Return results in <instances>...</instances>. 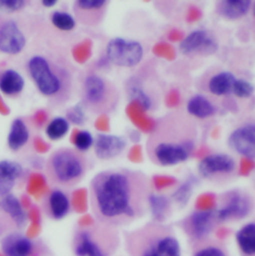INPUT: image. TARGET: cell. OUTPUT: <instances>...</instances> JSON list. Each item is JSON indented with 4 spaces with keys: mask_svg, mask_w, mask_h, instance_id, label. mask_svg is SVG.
Instances as JSON below:
<instances>
[{
    "mask_svg": "<svg viewBox=\"0 0 255 256\" xmlns=\"http://www.w3.org/2000/svg\"><path fill=\"white\" fill-rule=\"evenodd\" d=\"M91 206L97 218L115 224L132 218L140 206L144 180L128 170H107L91 182Z\"/></svg>",
    "mask_w": 255,
    "mask_h": 256,
    "instance_id": "1",
    "label": "cell"
},
{
    "mask_svg": "<svg viewBox=\"0 0 255 256\" xmlns=\"http://www.w3.org/2000/svg\"><path fill=\"white\" fill-rule=\"evenodd\" d=\"M27 67L31 79L43 96L57 103L68 100L72 79L65 67L41 55L31 57Z\"/></svg>",
    "mask_w": 255,
    "mask_h": 256,
    "instance_id": "2",
    "label": "cell"
},
{
    "mask_svg": "<svg viewBox=\"0 0 255 256\" xmlns=\"http://www.w3.org/2000/svg\"><path fill=\"white\" fill-rule=\"evenodd\" d=\"M87 160L79 152L72 148H59L47 160L46 172L49 180L60 186H74L85 174Z\"/></svg>",
    "mask_w": 255,
    "mask_h": 256,
    "instance_id": "3",
    "label": "cell"
},
{
    "mask_svg": "<svg viewBox=\"0 0 255 256\" xmlns=\"http://www.w3.org/2000/svg\"><path fill=\"white\" fill-rule=\"evenodd\" d=\"M83 104L90 111L102 114L112 110L117 102L116 91L104 78L89 75L83 83Z\"/></svg>",
    "mask_w": 255,
    "mask_h": 256,
    "instance_id": "4",
    "label": "cell"
},
{
    "mask_svg": "<svg viewBox=\"0 0 255 256\" xmlns=\"http://www.w3.org/2000/svg\"><path fill=\"white\" fill-rule=\"evenodd\" d=\"M106 54L109 61L116 66L134 67L140 62L144 49L136 41L115 38L108 43Z\"/></svg>",
    "mask_w": 255,
    "mask_h": 256,
    "instance_id": "5",
    "label": "cell"
},
{
    "mask_svg": "<svg viewBox=\"0 0 255 256\" xmlns=\"http://www.w3.org/2000/svg\"><path fill=\"white\" fill-rule=\"evenodd\" d=\"M218 44L214 36L208 30H196L180 42V50L186 56H208L214 54Z\"/></svg>",
    "mask_w": 255,
    "mask_h": 256,
    "instance_id": "6",
    "label": "cell"
},
{
    "mask_svg": "<svg viewBox=\"0 0 255 256\" xmlns=\"http://www.w3.org/2000/svg\"><path fill=\"white\" fill-rule=\"evenodd\" d=\"M194 144L190 140L184 142H160L154 146L152 154L162 166H174L188 160Z\"/></svg>",
    "mask_w": 255,
    "mask_h": 256,
    "instance_id": "7",
    "label": "cell"
},
{
    "mask_svg": "<svg viewBox=\"0 0 255 256\" xmlns=\"http://www.w3.org/2000/svg\"><path fill=\"white\" fill-rule=\"evenodd\" d=\"M26 44L23 32L13 20L0 23V52L10 55L20 53Z\"/></svg>",
    "mask_w": 255,
    "mask_h": 256,
    "instance_id": "8",
    "label": "cell"
},
{
    "mask_svg": "<svg viewBox=\"0 0 255 256\" xmlns=\"http://www.w3.org/2000/svg\"><path fill=\"white\" fill-rule=\"evenodd\" d=\"M252 206L250 200L238 192L228 194L224 206L216 212V218L228 220L232 218H244L250 212Z\"/></svg>",
    "mask_w": 255,
    "mask_h": 256,
    "instance_id": "9",
    "label": "cell"
},
{
    "mask_svg": "<svg viewBox=\"0 0 255 256\" xmlns=\"http://www.w3.org/2000/svg\"><path fill=\"white\" fill-rule=\"evenodd\" d=\"M236 168L234 160L224 154H210L204 158L198 164V172L204 178L230 174Z\"/></svg>",
    "mask_w": 255,
    "mask_h": 256,
    "instance_id": "10",
    "label": "cell"
},
{
    "mask_svg": "<svg viewBox=\"0 0 255 256\" xmlns=\"http://www.w3.org/2000/svg\"><path fill=\"white\" fill-rule=\"evenodd\" d=\"M230 148L246 158H255V124L246 125L232 132L228 138Z\"/></svg>",
    "mask_w": 255,
    "mask_h": 256,
    "instance_id": "11",
    "label": "cell"
},
{
    "mask_svg": "<svg viewBox=\"0 0 255 256\" xmlns=\"http://www.w3.org/2000/svg\"><path fill=\"white\" fill-rule=\"evenodd\" d=\"M74 252L77 256H106L102 244L90 230L79 232L74 240Z\"/></svg>",
    "mask_w": 255,
    "mask_h": 256,
    "instance_id": "12",
    "label": "cell"
},
{
    "mask_svg": "<svg viewBox=\"0 0 255 256\" xmlns=\"http://www.w3.org/2000/svg\"><path fill=\"white\" fill-rule=\"evenodd\" d=\"M126 140L117 136L99 134L95 140V152L101 160H110L119 156L126 148Z\"/></svg>",
    "mask_w": 255,
    "mask_h": 256,
    "instance_id": "13",
    "label": "cell"
},
{
    "mask_svg": "<svg viewBox=\"0 0 255 256\" xmlns=\"http://www.w3.org/2000/svg\"><path fill=\"white\" fill-rule=\"evenodd\" d=\"M216 218V212L214 210L196 212L188 220V230L194 238H204L212 232Z\"/></svg>",
    "mask_w": 255,
    "mask_h": 256,
    "instance_id": "14",
    "label": "cell"
},
{
    "mask_svg": "<svg viewBox=\"0 0 255 256\" xmlns=\"http://www.w3.org/2000/svg\"><path fill=\"white\" fill-rule=\"evenodd\" d=\"M1 248L5 256H31L34 246L27 236L13 234L2 240Z\"/></svg>",
    "mask_w": 255,
    "mask_h": 256,
    "instance_id": "15",
    "label": "cell"
},
{
    "mask_svg": "<svg viewBox=\"0 0 255 256\" xmlns=\"http://www.w3.org/2000/svg\"><path fill=\"white\" fill-rule=\"evenodd\" d=\"M44 208L48 216L53 220H61L70 210V200L62 190H54L47 196Z\"/></svg>",
    "mask_w": 255,
    "mask_h": 256,
    "instance_id": "16",
    "label": "cell"
},
{
    "mask_svg": "<svg viewBox=\"0 0 255 256\" xmlns=\"http://www.w3.org/2000/svg\"><path fill=\"white\" fill-rule=\"evenodd\" d=\"M142 256H180V246L174 236H160L146 248Z\"/></svg>",
    "mask_w": 255,
    "mask_h": 256,
    "instance_id": "17",
    "label": "cell"
},
{
    "mask_svg": "<svg viewBox=\"0 0 255 256\" xmlns=\"http://www.w3.org/2000/svg\"><path fill=\"white\" fill-rule=\"evenodd\" d=\"M106 4L105 0H79L75 3V12L83 23L95 24L102 17Z\"/></svg>",
    "mask_w": 255,
    "mask_h": 256,
    "instance_id": "18",
    "label": "cell"
},
{
    "mask_svg": "<svg viewBox=\"0 0 255 256\" xmlns=\"http://www.w3.org/2000/svg\"><path fill=\"white\" fill-rule=\"evenodd\" d=\"M22 166L11 160L0 162V196H7L14 186L15 180L21 176Z\"/></svg>",
    "mask_w": 255,
    "mask_h": 256,
    "instance_id": "19",
    "label": "cell"
},
{
    "mask_svg": "<svg viewBox=\"0 0 255 256\" xmlns=\"http://www.w3.org/2000/svg\"><path fill=\"white\" fill-rule=\"evenodd\" d=\"M252 6L250 0H224L216 3V12L226 19H238L244 16Z\"/></svg>",
    "mask_w": 255,
    "mask_h": 256,
    "instance_id": "20",
    "label": "cell"
},
{
    "mask_svg": "<svg viewBox=\"0 0 255 256\" xmlns=\"http://www.w3.org/2000/svg\"><path fill=\"white\" fill-rule=\"evenodd\" d=\"M127 115L132 124L144 132H152L156 128V121L150 118L142 106L136 101H130L128 105Z\"/></svg>",
    "mask_w": 255,
    "mask_h": 256,
    "instance_id": "21",
    "label": "cell"
},
{
    "mask_svg": "<svg viewBox=\"0 0 255 256\" xmlns=\"http://www.w3.org/2000/svg\"><path fill=\"white\" fill-rule=\"evenodd\" d=\"M1 208L12 218L17 226H25L27 222V214L22 208L21 202L13 194H7L0 202Z\"/></svg>",
    "mask_w": 255,
    "mask_h": 256,
    "instance_id": "22",
    "label": "cell"
},
{
    "mask_svg": "<svg viewBox=\"0 0 255 256\" xmlns=\"http://www.w3.org/2000/svg\"><path fill=\"white\" fill-rule=\"evenodd\" d=\"M25 86L23 77L15 70H7L0 77V91L8 96L19 94Z\"/></svg>",
    "mask_w": 255,
    "mask_h": 256,
    "instance_id": "23",
    "label": "cell"
},
{
    "mask_svg": "<svg viewBox=\"0 0 255 256\" xmlns=\"http://www.w3.org/2000/svg\"><path fill=\"white\" fill-rule=\"evenodd\" d=\"M236 79L230 72H222L214 76L208 82L210 91L216 96L228 95L232 92Z\"/></svg>",
    "mask_w": 255,
    "mask_h": 256,
    "instance_id": "24",
    "label": "cell"
},
{
    "mask_svg": "<svg viewBox=\"0 0 255 256\" xmlns=\"http://www.w3.org/2000/svg\"><path fill=\"white\" fill-rule=\"evenodd\" d=\"M29 140V130L26 124L21 119H15L11 125L10 132L8 134L7 142L8 146L12 150H18Z\"/></svg>",
    "mask_w": 255,
    "mask_h": 256,
    "instance_id": "25",
    "label": "cell"
},
{
    "mask_svg": "<svg viewBox=\"0 0 255 256\" xmlns=\"http://www.w3.org/2000/svg\"><path fill=\"white\" fill-rule=\"evenodd\" d=\"M188 112L200 119L208 118L216 113L214 106L202 95L194 96L188 103Z\"/></svg>",
    "mask_w": 255,
    "mask_h": 256,
    "instance_id": "26",
    "label": "cell"
},
{
    "mask_svg": "<svg viewBox=\"0 0 255 256\" xmlns=\"http://www.w3.org/2000/svg\"><path fill=\"white\" fill-rule=\"evenodd\" d=\"M236 240L242 252L248 256H255V224H248L236 234Z\"/></svg>",
    "mask_w": 255,
    "mask_h": 256,
    "instance_id": "27",
    "label": "cell"
},
{
    "mask_svg": "<svg viewBox=\"0 0 255 256\" xmlns=\"http://www.w3.org/2000/svg\"><path fill=\"white\" fill-rule=\"evenodd\" d=\"M127 91L128 97L132 99V101L140 103L146 111L152 108V100L142 88L140 84H138V81L130 79V81L128 83Z\"/></svg>",
    "mask_w": 255,
    "mask_h": 256,
    "instance_id": "28",
    "label": "cell"
},
{
    "mask_svg": "<svg viewBox=\"0 0 255 256\" xmlns=\"http://www.w3.org/2000/svg\"><path fill=\"white\" fill-rule=\"evenodd\" d=\"M148 204L154 220L162 222L166 218L170 208L168 200L164 196L150 194L148 196Z\"/></svg>",
    "mask_w": 255,
    "mask_h": 256,
    "instance_id": "29",
    "label": "cell"
},
{
    "mask_svg": "<svg viewBox=\"0 0 255 256\" xmlns=\"http://www.w3.org/2000/svg\"><path fill=\"white\" fill-rule=\"evenodd\" d=\"M70 125L67 119L58 117L53 119L46 128V134L50 140H56L62 138L69 132Z\"/></svg>",
    "mask_w": 255,
    "mask_h": 256,
    "instance_id": "30",
    "label": "cell"
},
{
    "mask_svg": "<svg viewBox=\"0 0 255 256\" xmlns=\"http://www.w3.org/2000/svg\"><path fill=\"white\" fill-rule=\"evenodd\" d=\"M51 20L55 27H57L58 29L63 30V31H70V30L74 29L75 25H76L74 17L67 12L55 11L52 14Z\"/></svg>",
    "mask_w": 255,
    "mask_h": 256,
    "instance_id": "31",
    "label": "cell"
},
{
    "mask_svg": "<svg viewBox=\"0 0 255 256\" xmlns=\"http://www.w3.org/2000/svg\"><path fill=\"white\" fill-rule=\"evenodd\" d=\"M192 180H186V182H184L172 194V198L180 206H186L190 196H192Z\"/></svg>",
    "mask_w": 255,
    "mask_h": 256,
    "instance_id": "32",
    "label": "cell"
},
{
    "mask_svg": "<svg viewBox=\"0 0 255 256\" xmlns=\"http://www.w3.org/2000/svg\"><path fill=\"white\" fill-rule=\"evenodd\" d=\"M216 206V196L214 194H210V192L200 194L196 202V208L198 212L214 210Z\"/></svg>",
    "mask_w": 255,
    "mask_h": 256,
    "instance_id": "33",
    "label": "cell"
},
{
    "mask_svg": "<svg viewBox=\"0 0 255 256\" xmlns=\"http://www.w3.org/2000/svg\"><path fill=\"white\" fill-rule=\"evenodd\" d=\"M152 53L160 58H164L168 61H172L176 54L174 47L166 42H160L152 47Z\"/></svg>",
    "mask_w": 255,
    "mask_h": 256,
    "instance_id": "34",
    "label": "cell"
},
{
    "mask_svg": "<svg viewBox=\"0 0 255 256\" xmlns=\"http://www.w3.org/2000/svg\"><path fill=\"white\" fill-rule=\"evenodd\" d=\"M94 142V138L92 134L87 130H80L77 132L74 138V144L79 152L87 150L91 148Z\"/></svg>",
    "mask_w": 255,
    "mask_h": 256,
    "instance_id": "35",
    "label": "cell"
},
{
    "mask_svg": "<svg viewBox=\"0 0 255 256\" xmlns=\"http://www.w3.org/2000/svg\"><path fill=\"white\" fill-rule=\"evenodd\" d=\"M254 86L250 82L242 79H236L232 89V92L238 98H248L254 94Z\"/></svg>",
    "mask_w": 255,
    "mask_h": 256,
    "instance_id": "36",
    "label": "cell"
},
{
    "mask_svg": "<svg viewBox=\"0 0 255 256\" xmlns=\"http://www.w3.org/2000/svg\"><path fill=\"white\" fill-rule=\"evenodd\" d=\"M176 180L174 176H154L152 178L154 186L158 190H162L166 188H170L176 184Z\"/></svg>",
    "mask_w": 255,
    "mask_h": 256,
    "instance_id": "37",
    "label": "cell"
},
{
    "mask_svg": "<svg viewBox=\"0 0 255 256\" xmlns=\"http://www.w3.org/2000/svg\"><path fill=\"white\" fill-rule=\"evenodd\" d=\"M25 6L23 0H0V9L5 12L18 11Z\"/></svg>",
    "mask_w": 255,
    "mask_h": 256,
    "instance_id": "38",
    "label": "cell"
},
{
    "mask_svg": "<svg viewBox=\"0 0 255 256\" xmlns=\"http://www.w3.org/2000/svg\"><path fill=\"white\" fill-rule=\"evenodd\" d=\"M69 121H71L72 123L76 124V125H83L85 122V114L84 111L82 109V107L80 106H76L74 108H72L67 115Z\"/></svg>",
    "mask_w": 255,
    "mask_h": 256,
    "instance_id": "39",
    "label": "cell"
},
{
    "mask_svg": "<svg viewBox=\"0 0 255 256\" xmlns=\"http://www.w3.org/2000/svg\"><path fill=\"white\" fill-rule=\"evenodd\" d=\"M255 168V162L252 158L244 156L240 160V176H248Z\"/></svg>",
    "mask_w": 255,
    "mask_h": 256,
    "instance_id": "40",
    "label": "cell"
},
{
    "mask_svg": "<svg viewBox=\"0 0 255 256\" xmlns=\"http://www.w3.org/2000/svg\"><path fill=\"white\" fill-rule=\"evenodd\" d=\"M180 103V92L176 89L170 91V93L166 95V105L168 108H174L178 106Z\"/></svg>",
    "mask_w": 255,
    "mask_h": 256,
    "instance_id": "41",
    "label": "cell"
},
{
    "mask_svg": "<svg viewBox=\"0 0 255 256\" xmlns=\"http://www.w3.org/2000/svg\"><path fill=\"white\" fill-rule=\"evenodd\" d=\"M128 158L132 162H140L142 160V146L138 144H136L132 148H130L128 154Z\"/></svg>",
    "mask_w": 255,
    "mask_h": 256,
    "instance_id": "42",
    "label": "cell"
},
{
    "mask_svg": "<svg viewBox=\"0 0 255 256\" xmlns=\"http://www.w3.org/2000/svg\"><path fill=\"white\" fill-rule=\"evenodd\" d=\"M194 256H226L224 252L214 246H210L198 252Z\"/></svg>",
    "mask_w": 255,
    "mask_h": 256,
    "instance_id": "43",
    "label": "cell"
},
{
    "mask_svg": "<svg viewBox=\"0 0 255 256\" xmlns=\"http://www.w3.org/2000/svg\"><path fill=\"white\" fill-rule=\"evenodd\" d=\"M202 17V11L200 8L196 6H190L186 13V21L188 22H196L200 20Z\"/></svg>",
    "mask_w": 255,
    "mask_h": 256,
    "instance_id": "44",
    "label": "cell"
},
{
    "mask_svg": "<svg viewBox=\"0 0 255 256\" xmlns=\"http://www.w3.org/2000/svg\"><path fill=\"white\" fill-rule=\"evenodd\" d=\"M168 39L172 42H182L184 39V34L178 29H172L168 32Z\"/></svg>",
    "mask_w": 255,
    "mask_h": 256,
    "instance_id": "45",
    "label": "cell"
},
{
    "mask_svg": "<svg viewBox=\"0 0 255 256\" xmlns=\"http://www.w3.org/2000/svg\"><path fill=\"white\" fill-rule=\"evenodd\" d=\"M57 3L56 0H42V4L46 7H51L54 6Z\"/></svg>",
    "mask_w": 255,
    "mask_h": 256,
    "instance_id": "46",
    "label": "cell"
},
{
    "mask_svg": "<svg viewBox=\"0 0 255 256\" xmlns=\"http://www.w3.org/2000/svg\"><path fill=\"white\" fill-rule=\"evenodd\" d=\"M254 17H255V6H254Z\"/></svg>",
    "mask_w": 255,
    "mask_h": 256,
    "instance_id": "47",
    "label": "cell"
},
{
    "mask_svg": "<svg viewBox=\"0 0 255 256\" xmlns=\"http://www.w3.org/2000/svg\"></svg>",
    "mask_w": 255,
    "mask_h": 256,
    "instance_id": "48",
    "label": "cell"
}]
</instances>
